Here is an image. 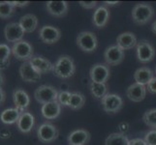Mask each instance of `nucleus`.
<instances>
[{"instance_id": "nucleus-24", "label": "nucleus", "mask_w": 156, "mask_h": 145, "mask_svg": "<svg viewBox=\"0 0 156 145\" xmlns=\"http://www.w3.org/2000/svg\"><path fill=\"white\" fill-rule=\"evenodd\" d=\"M19 23L20 24L21 27H23L24 32H26V33H31V32H33L37 28V26H38V19H37V17L33 14H27L20 18Z\"/></svg>"}, {"instance_id": "nucleus-40", "label": "nucleus", "mask_w": 156, "mask_h": 145, "mask_svg": "<svg viewBox=\"0 0 156 145\" xmlns=\"http://www.w3.org/2000/svg\"><path fill=\"white\" fill-rule=\"evenodd\" d=\"M106 5H108V6H112V5H115V4H118L117 1H114V2H110V1H106L104 2Z\"/></svg>"}, {"instance_id": "nucleus-5", "label": "nucleus", "mask_w": 156, "mask_h": 145, "mask_svg": "<svg viewBox=\"0 0 156 145\" xmlns=\"http://www.w3.org/2000/svg\"><path fill=\"white\" fill-rule=\"evenodd\" d=\"M12 54L21 61H29L33 57V47L26 41H20L15 43L12 47Z\"/></svg>"}, {"instance_id": "nucleus-19", "label": "nucleus", "mask_w": 156, "mask_h": 145, "mask_svg": "<svg viewBox=\"0 0 156 145\" xmlns=\"http://www.w3.org/2000/svg\"><path fill=\"white\" fill-rule=\"evenodd\" d=\"M61 112V105L57 101L43 105L41 107V113L48 120H53L59 116Z\"/></svg>"}, {"instance_id": "nucleus-10", "label": "nucleus", "mask_w": 156, "mask_h": 145, "mask_svg": "<svg viewBox=\"0 0 156 145\" xmlns=\"http://www.w3.org/2000/svg\"><path fill=\"white\" fill-rule=\"evenodd\" d=\"M25 32L19 22H11L7 24L4 28V36L5 39L9 43H18L23 41V35Z\"/></svg>"}, {"instance_id": "nucleus-29", "label": "nucleus", "mask_w": 156, "mask_h": 145, "mask_svg": "<svg viewBox=\"0 0 156 145\" xmlns=\"http://www.w3.org/2000/svg\"><path fill=\"white\" fill-rule=\"evenodd\" d=\"M85 104V97L80 92H74L71 94V100H70L69 106L74 110H78L82 109Z\"/></svg>"}, {"instance_id": "nucleus-41", "label": "nucleus", "mask_w": 156, "mask_h": 145, "mask_svg": "<svg viewBox=\"0 0 156 145\" xmlns=\"http://www.w3.org/2000/svg\"><path fill=\"white\" fill-rule=\"evenodd\" d=\"M151 30H152L153 33L156 35V20H155L154 22L152 23V26H151Z\"/></svg>"}, {"instance_id": "nucleus-18", "label": "nucleus", "mask_w": 156, "mask_h": 145, "mask_svg": "<svg viewBox=\"0 0 156 145\" xmlns=\"http://www.w3.org/2000/svg\"><path fill=\"white\" fill-rule=\"evenodd\" d=\"M13 101L16 109H18L21 112L28 107L30 104V98L28 94L23 89H16L13 92Z\"/></svg>"}, {"instance_id": "nucleus-1", "label": "nucleus", "mask_w": 156, "mask_h": 145, "mask_svg": "<svg viewBox=\"0 0 156 145\" xmlns=\"http://www.w3.org/2000/svg\"><path fill=\"white\" fill-rule=\"evenodd\" d=\"M76 72V66L72 57L63 55L59 57L56 62L53 64L52 73L59 78H70L74 76Z\"/></svg>"}, {"instance_id": "nucleus-23", "label": "nucleus", "mask_w": 156, "mask_h": 145, "mask_svg": "<svg viewBox=\"0 0 156 145\" xmlns=\"http://www.w3.org/2000/svg\"><path fill=\"white\" fill-rule=\"evenodd\" d=\"M21 114V111L19 110L16 107L12 109H7L1 112L0 114V120L5 125H12L15 123H18L20 116Z\"/></svg>"}, {"instance_id": "nucleus-2", "label": "nucleus", "mask_w": 156, "mask_h": 145, "mask_svg": "<svg viewBox=\"0 0 156 145\" xmlns=\"http://www.w3.org/2000/svg\"><path fill=\"white\" fill-rule=\"evenodd\" d=\"M154 10L151 5L147 3H140L133 7L132 19L133 21L138 25H144L152 19Z\"/></svg>"}, {"instance_id": "nucleus-7", "label": "nucleus", "mask_w": 156, "mask_h": 145, "mask_svg": "<svg viewBox=\"0 0 156 145\" xmlns=\"http://www.w3.org/2000/svg\"><path fill=\"white\" fill-rule=\"evenodd\" d=\"M155 50L153 46L147 40H142L137 45V58L142 63H148L153 60Z\"/></svg>"}, {"instance_id": "nucleus-21", "label": "nucleus", "mask_w": 156, "mask_h": 145, "mask_svg": "<svg viewBox=\"0 0 156 145\" xmlns=\"http://www.w3.org/2000/svg\"><path fill=\"white\" fill-rule=\"evenodd\" d=\"M30 64L34 67V69L37 72L42 74H47L51 71H52L53 64H51V61L42 56H33L30 60Z\"/></svg>"}, {"instance_id": "nucleus-3", "label": "nucleus", "mask_w": 156, "mask_h": 145, "mask_svg": "<svg viewBox=\"0 0 156 145\" xmlns=\"http://www.w3.org/2000/svg\"><path fill=\"white\" fill-rule=\"evenodd\" d=\"M77 45L84 52H93L98 47V40L95 33L83 31L77 37Z\"/></svg>"}, {"instance_id": "nucleus-36", "label": "nucleus", "mask_w": 156, "mask_h": 145, "mask_svg": "<svg viewBox=\"0 0 156 145\" xmlns=\"http://www.w3.org/2000/svg\"><path fill=\"white\" fill-rule=\"evenodd\" d=\"M128 145H147V143L142 138H134V139H131V140H129Z\"/></svg>"}, {"instance_id": "nucleus-12", "label": "nucleus", "mask_w": 156, "mask_h": 145, "mask_svg": "<svg viewBox=\"0 0 156 145\" xmlns=\"http://www.w3.org/2000/svg\"><path fill=\"white\" fill-rule=\"evenodd\" d=\"M90 78L93 82L106 83L110 78V69L104 64H95L90 69Z\"/></svg>"}, {"instance_id": "nucleus-31", "label": "nucleus", "mask_w": 156, "mask_h": 145, "mask_svg": "<svg viewBox=\"0 0 156 145\" xmlns=\"http://www.w3.org/2000/svg\"><path fill=\"white\" fill-rule=\"evenodd\" d=\"M143 120L146 125L156 130V109H149L144 113Z\"/></svg>"}, {"instance_id": "nucleus-8", "label": "nucleus", "mask_w": 156, "mask_h": 145, "mask_svg": "<svg viewBox=\"0 0 156 145\" xmlns=\"http://www.w3.org/2000/svg\"><path fill=\"white\" fill-rule=\"evenodd\" d=\"M101 105L103 109L108 113H115L122 109L123 100L120 96L116 94L108 93L103 99L101 100Z\"/></svg>"}, {"instance_id": "nucleus-15", "label": "nucleus", "mask_w": 156, "mask_h": 145, "mask_svg": "<svg viewBox=\"0 0 156 145\" xmlns=\"http://www.w3.org/2000/svg\"><path fill=\"white\" fill-rule=\"evenodd\" d=\"M116 45L119 47L121 50H127L137 47L138 42L137 38L132 32H123L119 34L116 38Z\"/></svg>"}, {"instance_id": "nucleus-39", "label": "nucleus", "mask_w": 156, "mask_h": 145, "mask_svg": "<svg viewBox=\"0 0 156 145\" xmlns=\"http://www.w3.org/2000/svg\"><path fill=\"white\" fill-rule=\"evenodd\" d=\"M5 99H6V93H5V91L2 89V87H0V105H3Z\"/></svg>"}, {"instance_id": "nucleus-27", "label": "nucleus", "mask_w": 156, "mask_h": 145, "mask_svg": "<svg viewBox=\"0 0 156 145\" xmlns=\"http://www.w3.org/2000/svg\"><path fill=\"white\" fill-rule=\"evenodd\" d=\"M12 53V48L6 44H0V70H5L9 67L10 56Z\"/></svg>"}, {"instance_id": "nucleus-28", "label": "nucleus", "mask_w": 156, "mask_h": 145, "mask_svg": "<svg viewBox=\"0 0 156 145\" xmlns=\"http://www.w3.org/2000/svg\"><path fill=\"white\" fill-rule=\"evenodd\" d=\"M90 92L95 99H103L108 94V85L106 83H97V82H90Z\"/></svg>"}, {"instance_id": "nucleus-14", "label": "nucleus", "mask_w": 156, "mask_h": 145, "mask_svg": "<svg viewBox=\"0 0 156 145\" xmlns=\"http://www.w3.org/2000/svg\"><path fill=\"white\" fill-rule=\"evenodd\" d=\"M147 95V87L139 83H133L126 90L127 98L135 103L142 102Z\"/></svg>"}, {"instance_id": "nucleus-32", "label": "nucleus", "mask_w": 156, "mask_h": 145, "mask_svg": "<svg viewBox=\"0 0 156 145\" xmlns=\"http://www.w3.org/2000/svg\"><path fill=\"white\" fill-rule=\"evenodd\" d=\"M71 94L72 93L68 92V91H61V92H59L57 102L60 104V105L69 106L70 100H71Z\"/></svg>"}, {"instance_id": "nucleus-35", "label": "nucleus", "mask_w": 156, "mask_h": 145, "mask_svg": "<svg viewBox=\"0 0 156 145\" xmlns=\"http://www.w3.org/2000/svg\"><path fill=\"white\" fill-rule=\"evenodd\" d=\"M79 4L84 9H93L97 6L96 1H80Z\"/></svg>"}, {"instance_id": "nucleus-25", "label": "nucleus", "mask_w": 156, "mask_h": 145, "mask_svg": "<svg viewBox=\"0 0 156 145\" xmlns=\"http://www.w3.org/2000/svg\"><path fill=\"white\" fill-rule=\"evenodd\" d=\"M153 78V72L147 67H142L138 69L134 74V79H135L136 83L144 85V86L147 85Z\"/></svg>"}, {"instance_id": "nucleus-6", "label": "nucleus", "mask_w": 156, "mask_h": 145, "mask_svg": "<svg viewBox=\"0 0 156 145\" xmlns=\"http://www.w3.org/2000/svg\"><path fill=\"white\" fill-rule=\"evenodd\" d=\"M57 128L51 123H44L37 129V136L43 143H51L58 137Z\"/></svg>"}, {"instance_id": "nucleus-42", "label": "nucleus", "mask_w": 156, "mask_h": 145, "mask_svg": "<svg viewBox=\"0 0 156 145\" xmlns=\"http://www.w3.org/2000/svg\"><path fill=\"white\" fill-rule=\"evenodd\" d=\"M3 83H4V77H3V74H1V72H0V87L2 86Z\"/></svg>"}, {"instance_id": "nucleus-4", "label": "nucleus", "mask_w": 156, "mask_h": 145, "mask_svg": "<svg viewBox=\"0 0 156 145\" xmlns=\"http://www.w3.org/2000/svg\"><path fill=\"white\" fill-rule=\"evenodd\" d=\"M58 94L59 93L55 87L51 86V85H41L35 90L34 98L39 104L45 105L57 101Z\"/></svg>"}, {"instance_id": "nucleus-30", "label": "nucleus", "mask_w": 156, "mask_h": 145, "mask_svg": "<svg viewBox=\"0 0 156 145\" xmlns=\"http://www.w3.org/2000/svg\"><path fill=\"white\" fill-rule=\"evenodd\" d=\"M15 7L11 4L10 1L0 2V19H6L13 16Z\"/></svg>"}, {"instance_id": "nucleus-33", "label": "nucleus", "mask_w": 156, "mask_h": 145, "mask_svg": "<svg viewBox=\"0 0 156 145\" xmlns=\"http://www.w3.org/2000/svg\"><path fill=\"white\" fill-rule=\"evenodd\" d=\"M144 141L147 145H156V130H151L146 133L144 136Z\"/></svg>"}, {"instance_id": "nucleus-38", "label": "nucleus", "mask_w": 156, "mask_h": 145, "mask_svg": "<svg viewBox=\"0 0 156 145\" xmlns=\"http://www.w3.org/2000/svg\"><path fill=\"white\" fill-rule=\"evenodd\" d=\"M119 129H120V133H124L125 132L128 131L129 126H128L127 123L122 122V123H120V124H119Z\"/></svg>"}, {"instance_id": "nucleus-20", "label": "nucleus", "mask_w": 156, "mask_h": 145, "mask_svg": "<svg viewBox=\"0 0 156 145\" xmlns=\"http://www.w3.org/2000/svg\"><path fill=\"white\" fill-rule=\"evenodd\" d=\"M46 6L48 12L55 18L63 17L68 11V3L66 1H49Z\"/></svg>"}, {"instance_id": "nucleus-11", "label": "nucleus", "mask_w": 156, "mask_h": 145, "mask_svg": "<svg viewBox=\"0 0 156 145\" xmlns=\"http://www.w3.org/2000/svg\"><path fill=\"white\" fill-rule=\"evenodd\" d=\"M104 58L108 65L116 66L120 64L124 59V50L118 47L117 45L111 46L107 47L104 52Z\"/></svg>"}, {"instance_id": "nucleus-13", "label": "nucleus", "mask_w": 156, "mask_h": 145, "mask_svg": "<svg viewBox=\"0 0 156 145\" xmlns=\"http://www.w3.org/2000/svg\"><path fill=\"white\" fill-rule=\"evenodd\" d=\"M20 74L21 79L25 82H37L41 78V74L36 71L29 61L21 64L20 67Z\"/></svg>"}, {"instance_id": "nucleus-37", "label": "nucleus", "mask_w": 156, "mask_h": 145, "mask_svg": "<svg viewBox=\"0 0 156 145\" xmlns=\"http://www.w3.org/2000/svg\"><path fill=\"white\" fill-rule=\"evenodd\" d=\"M13 6L16 7H25L29 4L28 1H10Z\"/></svg>"}, {"instance_id": "nucleus-22", "label": "nucleus", "mask_w": 156, "mask_h": 145, "mask_svg": "<svg viewBox=\"0 0 156 145\" xmlns=\"http://www.w3.org/2000/svg\"><path fill=\"white\" fill-rule=\"evenodd\" d=\"M110 18V12L107 7L100 6L95 10L93 14V24L98 28H102L108 23Z\"/></svg>"}, {"instance_id": "nucleus-17", "label": "nucleus", "mask_w": 156, "mask_h": 145, "mask_svg": "<svg viewBox=\"0 0 156 145\" xmlns=\"http://www.w3.org/2000/svg\"><path fill=\"white\" fill-rule=\"evenodd\" d=\"M90 140V133L83 129L73 131L68 136L69 145H85Z\"/></svg>"}, {"instance_id": "nucleus-43", "label": "nucleus", "mask_w": 156, "mask_h": 145, "mask_svg": "<svg viewBox=\"0 0 156 145\" xmlns=\"http://www.w3.org/2000/svg\"><path fill=\"white\" fill-rule=\"evenodd\" d=\"M155 74H156V68H155Z\"/></svg>"}, {"instance_id": "nucleus-16", "label": "nucleus", "mask_w": 156, "mask_h": 145, "mask_svg": "<svg viewBox=\"0 0 156 145\" xmlns=\"http://www.w3.org/2000/svg\"><path fill=\"white\" fill-rule=\"evenodd\" d=\"M35 124V118L30 112L23 111L21 112L20 119L17 123L19 131L23 133H29Z\"/></svg>"}, {"instance_id": "nucleus-9", "label": "nucleus", "mask_w": 156, "mask_h": 145, "mask_svg": "<svg viewBox=\"0 0 156 145\" xmlns=\"http://www.w3.org/2000/svg\"><path fill=\"white\" fill-rule=\"evenodd\" d=\"M40 40L47 45H53L59 41L61 32L58 28L51 25H45L39 31Z\"/></svg>"}, {"instance_id": "nucleus-34", "label": "nucleus", "mask_w": 156, "mask_h": 145, "mask_svg": "<svg viewBox=\"0 0 156 145\" xmlns=\"http://www.w3.org/2000/svg\"><path fill=\"white\" fill-rule=\"evenodd\" d=\"M147 90L151 94H156V78H153L147 85Z\"/></svg>"}, {"instance_id": "nucleus-26", "label": "nucleus", "mask_w": 156, "mask_h": 145, "mask_svg": "<svg viewBox=\"0 0 156 145\" xmlns=\"http://www.w3.org/2000/svg\"><path fill=\"white\" fill-rule=\"evenodd\" d=\"M129 139L125 133H112L105 140V145H128Z\"/></svg>"}]
</instances>
